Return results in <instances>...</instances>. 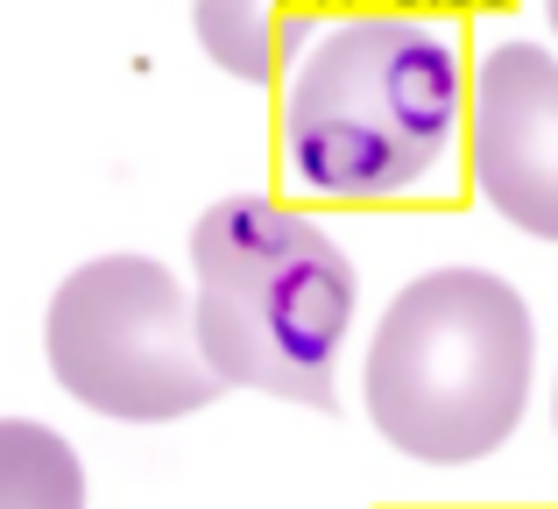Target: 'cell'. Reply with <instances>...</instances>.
I'll list each match as a JSON object with an SVG mask.
<instances>
[{
  "instance_id": "obj_6",
  "label": "cell",
  "mask_w": 558,
  "mask_h": 509,
  "mask_svg": "<svg viewBox=\"0 0 558 509\" xmlns=\"http://www.w3.org/2000/svg\"><path fill=\"white\" fill-rule=\"evenodd\" d=\"M347 14V0H198V43L219 71L247 85L283 78V64L304 50V36Z\"/></svg>"
},
{
  "instance_id": "obj_3",
  "label": "cell",
  "mask_w": 558,
  "mask_h": 509,
  "mask_svg": "<svg viewBox=\"0 0 558 509\" xmlns=\"http://www.w3.org/2000/svg\"><path fill=\"white\" fill-rule=\"evenodd\" d=\"M537 326L517 283L488 269H432L381 312L368 347V417L410 460L466 468L523 425Z\"/></svg>"
},
{
  "instance_id": "obj_4",
  "label": "cell",
  "mask_w": 558,
  "mask_h": 509,
  "mask_svg": "<svg viewBox=\"0 0 558 509\" xmlns=\"http://www.w3.org/2000/svg\"><path fill=\"white\" fill-rule=\"evenodd\" d=\"M43 347L85 411L128 425H170L227 389L198 347L191 298L149 255H99L71 269L43 318Z\"/></svg>"
},
{
  "instance_id": "obj_2",
  "label": "cell",
  "mask_w": 558,
  "mask_h": 509,
  "mask_svg": "<svg viewBox=\"0 0 558 509\" xmlns=\"http://www.w3.org/2000/svg\"><path fill=\"white\" fill-rule=\"evenodd\" d=\"M191 312L198 347L227 389H262L283 403L332 411L347 326H354V262L318 220L276 198H219L191 227Z\"/></svg>"
},
{
  "instance_id": "obj_7",
  "label": "cell",
  "mask_w": 558,
  "mask_h": 509,
  "mask_svg": "<svg viewBox=\"0 0 558 509\" xmlns=\"http://www.w3.org/2000/svg\"><path fill=\"white\" fill-rule=\"evenodd\" d=\"M0 509H85V468L64 432L0 417Z\"/></svg>"
},
{
  "instance_id": "obj_8",
  "label": "cell",
  "mask_w": 558,
  "mask_h": 509,
  "mask_svg": "<svg viewBox=\"0 0 558 509\" xmlns=\"http://www.w3.org/2000/svg\"><path fill=\"white\" fill-rule=\"evenodd\" d=\"M545 14H551V28H558V0H545Z\"/></svg>"
},
{
  "instance_id": "obj_5",
  "label": "cell",
  "mask_w": 558,
  "mask_h": 509,
  "mask_svg": "<svg viewBox=\"0 0 558 509\" xmlns=\"http://www.w3.org/2000/svg\"><path fill=\"white\" fill-rule=\"evenodd\" d=\"M474 178L509 227L558 241V57L495 43L474 71Z\"/></svg>"
},
{
  "instance_id": "obj_1",
  "label": "cell",
  "mask_w": 558,
  "mask_h": 509,
  "mask_svg": "<svg viewBox=\"0 0 558 509\" xmlns=\"http://www.w3.org/2000/svg\"><path fill=\"white\" fill-rule=\"evenodd\" d=\"M460 128V43L410 8H354L318 28L283 99V149L318 198H403L438 178Z\"/></svg>"
},
{
  "instance_id": "obj_9",
  "label": "cell",
  "mask_w": 558,
  "mask_h": 509,
  "mask_svg": "<svg viewBox=\"0 0 558 509\" xmlns=\"http://www.w3.org/2000/svg\"><path fill=\"white\" fill-rule=\"evenodd\" d=\"M551 417H558V397H551Z\"/></svg>"
}]
</instances>
